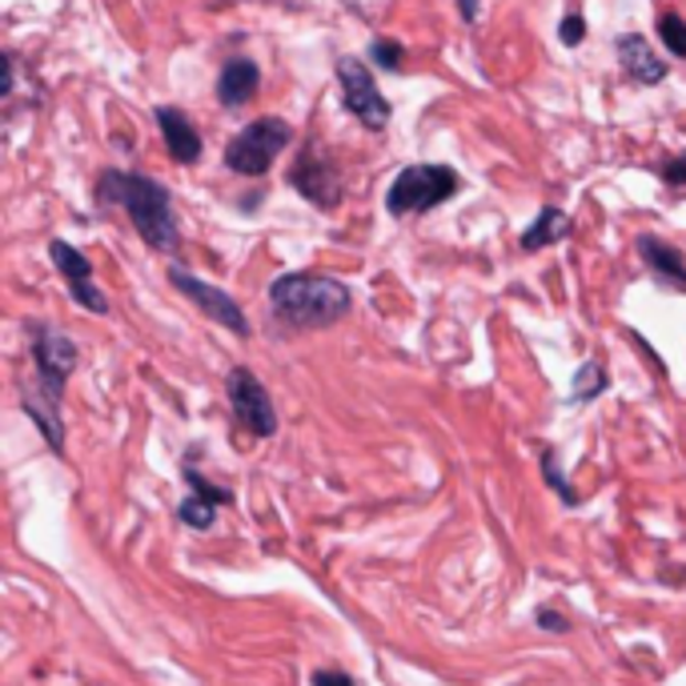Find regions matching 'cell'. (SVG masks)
Listing matches in <instances>:
<instances>
[{"mask_svg":"<svg viewBox=\"0 0 686 686\" xmlns=\"http://www.w3.org/2000/svg\"><path fill=\"white\" fill-rule=\"evenodd\" d=\"M77 342L49 321H33V386L24 389V414L45 433L53 454H65V426H61V394L68 374L77 369Z\"/></svg>","mask_w":686,"mask_h":686,"instance_id":"obj_1","label":"cell"},{"mask_svg":"<svg viewBox=\"0 0 686 686\" xmlns=\"http://www.w3.org/2000/svg\"><path fill=\"white\" fill-rule=\"evenodd\" d=\"M97 197L112 201L129 213L137 237L157 254H178L181 249V229L178 213H173V197L161 181L144 178V173H125V169H109L97 181Z\"/></svg>","mask_w":686,"mask_h":686,"instance_id":"obj_2","label":"cell"},{"mask_svg":"<svg viewBox=\"0 0 686 686\" xmlns=\"http://www.w3.org/2000/svg\"><path fill=\"white\" fill-rule=\"evenodd\" d=\"M269 310L293 330H321L354 310V293L337 277L298 269V274H281L269 286Z\"/></svg>","mask_w":686,"mask_h":686,"instance_id":"obj_3","label":"cell"},{"mask_svg":"<svg viewBox=\"0 0 686 686\" xmlns=\"http://www.w3.org/2000/svg\"><path fill=\"white\" fill-rule=\"evenodd\" d=\"M458 173L450 165H406L386 189L389 217H410V213H430L458 193Z\"/></svg>","mask_w":686,"mask_h":686,"instance_id":"obj_4","label":"cell"},{"mask_svg":"<svg viewBox=\"0 0 686 686\" xmlns=\"http://www.w3.org/2000/svg\"><path fill=\"white\" fill-rule=\"evenodd\" d=\"M289 141H293L289 121H281V117H257V121H249L242 133L225 144V165L233 173H242V178H261V173H269V165L281 157V149Z\"/></svg>","mask_w":686,"mask_h":686,"instance_id":"obj_5","label":"cell"},{"mask_svg":"<svg viewBox=\"0 0 686 686\" xmlns=\"http://www.w3.org/2000/svg\"><path fill=\"white\" fill-rule=\"evenodd\" d=\"M289 185L298 189L301 197L318 205V210H337V201H342V169L337 161H330V153L321 149L318 141H306L293 157V165H289Z\"/></svg>","mask_w":686,"mask_h":686,"instance_id":"obj_6","label":"cell"},{"mask_svg":"<svg viewBox=\"0 0 686 686\" xmlns=\"http://www.w3.org/2000/svg\"><path fill=\"white\" fill-rule=\"evenodd\" d=\"M225 394H229L233 418L242 421L245 430L254 433V438H274L277 433L274 398H269V389L261 386V377L254 369L233 366L229 377H225Z\"/></svg>","mask_w":686,"mask_h":686,"instance_id":"obj_7","label":"cell"},{"mask_svg":"<svg viewBox=\"0 0 686 686\" xmlns=\"http://www.w3.org/2000/svg\"><path fill=\"white\" fill-rule=\"evenodd\" d=\"M337 81H342V89H345V109L354 112L369 133H382L389 125V100L382 97L377 81L369 77V68L362 65L357 56H342V61H337Z\"/></svg>","mask_w":686,"mask_h":686,"instance_id":"obj_8","label":"cell"},{"mask_svg":"<svg viewBox=\"0 0 686 686\" xmlns=\"http://www.w3.org/2000/svg\"><path fill=\"white\" fill-rule=\"evenodd\" d=\"M169 281L185 293L193 306H197L201 313L210 321H217V325H225V330H233L237 337H249V318H245V310L237 306V301L225 293V289H217V286H210V281H201V277H193V274H185V269H169Z\"/></svg>","mask_w":686,"mask_h":686,"instance_id":"obj_9","label":"cell"},{"mask_svg":"<svg viewBox=\"0 0 686 686\" xmlns=\"http://www.w3.org/2000/svg\"><path fill=\"white\" fill-rule=\"evenodd\" d=\"M49 254H53L56 269H61V277L68 281V293H73V301H77L81 310L89 313H109V298L97 289V281H93V261L81 249H73V245L65 242H53L49 245Z\"/></svg>","mask_w":686,"mask_h":686,"instance_id":"obj_10","label":"cell"},{"mask_svg":"<svg viewBox=\"0 0 686 686\" xmlns=\"http://www.w3.org/2000/svg\"><path fill=\"white\" fill-rule=\"evenodd\" d=\"M181 478L189 482V494L185 502L178 506V518L185 522V526H193V530H213V522H217V510L229 506L233 494L225 486H213V482H205V474L201 470H193V462L181 465Z\"/></svg>","mask_w":686,"mask_h":686,"instance_id":"obj_11","label":"cell"},{"mask_svg":"<svg viewBox=\"0 0 686 686\" xmlns=\"http://www.w3.org/2000/svg\"><path fill=\"white\" fill-rule=\"evenodd\" d=\"M634 249H639L642 266L651 269V277L658 281V286L675 289V293H686V261L675 245H666L663 237H654V233H642Z\"/></svg>","mask_w":686,"mask_h":686,"instance_id":"obj_12","label":"cell"},{"mask_svg":"<svg viewBox=\"0 0 686 686\" xmlns=\"http://www.w3.org/2000/svg\"><path fill=\"white\" fill-rule=\"evenodd\" d=\"M157 129H161V137H165V149L169 157L178 161V165H193L201 157V133H197V125L189 121L185 112L173 109V105H165V109H157Z\"/></svg>","mask_w":686,"mask_h":686,"instance_id":"obj_13","label":"cell"},{"mask_svg":"<svg viewBox=\"0 0 686 686\" xmlns=\"http://www.w3.org/2000/svg\"><path fill=\"white\" fill-rule=\"evenodd\" d=\"M614 49H619L622 73L631 81H639V85H663L666 81V65L654 56V49L646 45V36L642 33H622Z\"/></svg>","mask_w":686,"mask_h":686,"instance_id":"obj_14","label":"cell"},{"mask_svg":"<svg viewBox=\"0 0 686 686\" xmlns=\"http://www.w3.org/2000/svg\"><path fill=\"white\" fill-rule=\"evenodd\" d=\"M257 85H261V68L245 56H233L222 65V77H217V100L225 109H242L245 100L254 97Z\"/></svg>","mask_w":686,"mask_h":686,"instance_id":"obj_15","label":"cell"},{"mask_svg":"<svg viewBox=\"0 0 686 686\" xmlns=\"http://www.w3.org/2000/svg\"><path fill=\"white\" fill-rule=\"evenodd\" d=\"M566 237H570V213L546 205V210L526 225V233H522V249H526V254H538V249L566 242Z\"/></svg>","mask_w":686,"mask_h":686,"instance_id":"obj_16","label":"cell"},{"mask_svg":"<svg viewBox=\"0 0 686 686\" xmlns=\"http://www.w3.org/2000/svg\"><path fill=\"white\" fill-rule=\"evenodd\" d=\"M607 386H610L607 369L598 366V362H582L575 374V401H594Z\"/></svg>","mask_w":686,"mask_h":686,"instance_id":"obj_17","label":"cell"},{"mask_svg":"<svg viewBox=\"0 0 686 686\" xmlns=\"http://www.w3.org/2000/svg\"><path fill=\"white\" fill-rule=\"evenodd\" d=\"M658 36H663V45L671 49L678 61H686V21L678 12H663V17H658Z\"/></svg>","mask_w":686,"mask_h":686,"instance_id":"obj_18","label":"cell"},{"mask_svg":"<svg viewBox=\"0 0 686 686\" xmlns=\"http://www.w3.org/2000/svg\"><path fill=\"white\" fill-rule=\"evenodd\" d=\"M654 173L663 178L666 189H671V197H686V153L663 157V161L654 165Z\"/></svg>","mask_w":686,"mask_h":686,"instance_id":"obj_19","label":"cell"},{"mask_svg":"<svg viewBox=\"0 0 686 686\" xmlns=\"http://www.w3.org/2000/svg\"><path fill=\"white\" fill-rule=\"evenodd\" d=\"M543 474H546V486L558 490V499H562L566 506H578V494L570 490V482L562 478V470H558V454H554V450H546L543 454Z\"/></svg>","mask_w":686,"mask_h":686,"instance_id":"obj_20","label":"cell"},{"mask_svg":"<svg viewBox=\"0 0 686 686\" xmlns=\"http://www.w3.org/2000/svg\"><path fill=\"white\" fill-rule=\"evenodd\" d=\"M369 56H374L386 73H401V65H406V49H401L398 41H386V36H377L374 45H369Z\"/></svg>","mask_w":686,"mask_h":686,"instance_id":"obj_21","label":"cell"},{"mask_svg":"<svg viewBox=\"0 0 686 686\" xmlns=\"http://www.w3.org/2000/svg\"><path fill=\"white\" fill-rule=\"evenodd\" d=\"M558 36H562V45H570V49L582 45V41H587V21L570 12V17L562 21V29H558Z\"/></svg>","mask_w":686,"mask_h":686,"instance_id":"obj_22","label":"cell"},{"mask_svg":"<svg viewBox=\"0 0 686 686\" xmlns=\"http://www.w3.org/2000/svg\"><path fill=\"white\" fill-rule=\"evenodd\" d=\"M538 626H543V631H550V634H566V631H570V622H566L558 610H538Z\"/></svg>","mask_w":686,"mask_h":686,"instance_id":"obj_23","label":"cell"},{"mask_svg":"<svg viewBox=\"0 0 686 686\" xmlns=\"http://www.w3.org/2000/svg\"><path fill=\"white\" fill-rule=\"evenodd\" d=\"M310 683H313V686H357L354 678L342 675V671H313Z\"/></svg>","mask_w":686,"mask_h":686,"instance_id":"obj_24","label":"cell"},{"mask_svg":"<svg viewBox=\"0 0 686 686\" xmlns=\"http://www.w3.org/2000/svg\"><path fill=\"white\" fill-rule=\"evenodd\" d=\"M0 65H4V89H0V97H12V89H17V61L4 53V61H0Z\"/></svg>","mask_w":686,"mask_h":686,"instance_id":"obj_25","label":"cell"},{"mask_svg":"<svg viewBox=\"0 0 686 686\" xmlns=\"http://www.w3.org/2000/svg\"><path fill=\"white\" fill-rule=\"evenodd\" d=\"M458 9H462V21L465 24L478 21V0H458Z\"/></svg>","mask_w":686,"mask_h":686,"instance_id":"obj_26","label":"cell"}]
</instances>
